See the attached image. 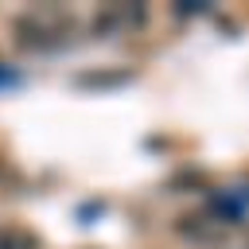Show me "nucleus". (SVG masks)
<instances>
[{"instance_id":"nucleus-1","label":"nucleus","mask_w":249,"mask_h":249,"mask_svg":"<svg viewBox=\"0 0 249 249\" xmlns=\"http://www.w3.org/2000/svg\"><path fill=\"white\" fill-rule=\"evenodd\" d=\"M0 249H39V237L23 226H0Z\"/></svg>"}]
</instances>
